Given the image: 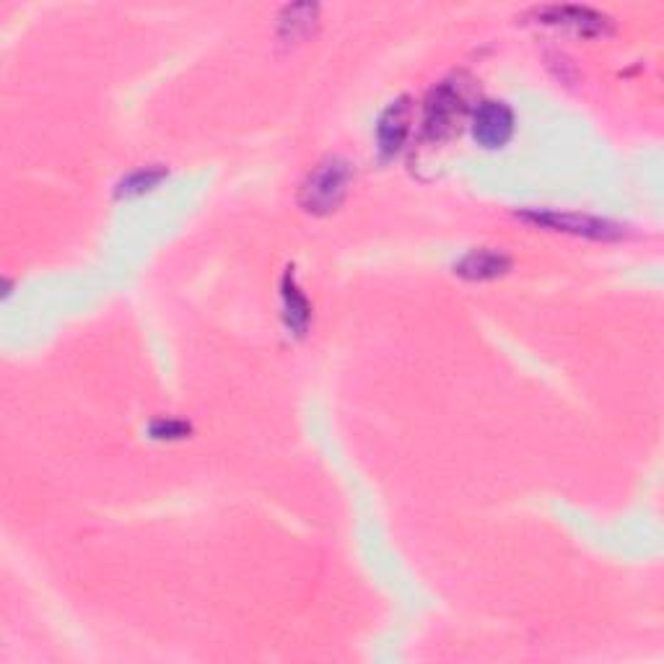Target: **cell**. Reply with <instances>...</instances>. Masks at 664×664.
Instances as JSON below:
<instances>
[{
    "label": "cell",
    "instance_id": "7a4b0ae2",
    "mask_svg": "<svg viewBox=\"0 0 664 664\" xmlns=\"http://www.w3.org/2000/svg\"><path fill=\"white\" fill-rule=\"evenodd\" d=\"M521 221L542 226L550 231H563V234L594 239V242H613L623 236V226L615 221L600 219V215L589 213H561V211H540V208H529V211L517 213Z\"/></svg>",
    "mask_w": 664,
    "mask_h": 664
},
{
    "label": "cell",
    "instance_id": "ba28073f",
    "mask_svg": "<svg viewBox=\"0 0 664 664\" xmlns=\"http://www.w3.org/2000/svg\"><path fill=\"white\" fill-rule=\"evenodd\" d=\"M281 298H283V319H286V327L294 335H307L309 323H312V304L309 298L304 296V291L298 288V283L291 273V267L283 273L281 281Z\"/></svg>",
    "mask_w": 664,
    "mask_h": 664
},
{
    "label": "cell",
    "instance_id": "8992f818",
    "mask_svg": "<svg viewBox=\"0 0 664 664\" xmlns=\"http://www.w3.org/2000/svg\"><path fill=\"white\" fill-rule=\"evenodd\" d=\"M410 119H413V107H410L408 96H400L394 99L390 107L382 112L377 125V140H379V151L384 156H394L405 146V140L410 136Z\"/></svg>",
    "mask_w": 664,
    "mask_h": 664
},
{
    "label": "cell",
    "instance_id": "52a82bcc",
    "mask_svg": "<svg viewBox=\"0 0 664 664\" xmlns=\"http://www.w3.org/2000/svg\"><path fill=\"white\" fill-rule=\"evenodd\" d=\"M535 17L540 19L542 24L571 27L584 36L602 34L610 24L608 17H602V13L594 9H587V6H546V9H537Z\"/></svg>",
    "mask_w": 664,
    "mask_h": 664
},
{
    "label": "cell",
    "instance_id": "6da1fadb",
    "mask_svg": "<svg viewBox=\"0 0 664 664\" xmlns=\"http://www.w3.org/2000/svg\"><path fill=\"white\" fill-rule=\"evenodd\" d=\"M350 179H354V169L340 156H327L309 171V177L302 185V200L304 211L315 215H327L338 211L350 190Z\"/></svg>",
    "mask_w": 664,
    "mask_h": 664
},
{
    "label": "cell",
    "instance_id": "3957f363",
    "mask_svg": "<svg viewBox=\"0 0 664 664\" xmlns=\"http://www.w3.org/2000/svg\"><path fill=\"white\" fill-rule=\"evenodd\" d=\"M465 115V99L460 88H454L450 81L439 84L426 99V115H423V128L431 138L452 136L460 128V119Z\"/></svg>",
    "mask_w": 664,
    "mask_h": 664
},
{
    "label": "cell",
    "instance_id": "30bf717a",
    "mask_svg": "<svg viewBox=\"0 0 664 664\" xmlns=\"http://www.w3.org/2000/svg\"><path fill=\"white\" fill-rule=\"evenodd\" d=\"M315 21H317V6H312V3L288 6V9L283 11V17H281V34L291 36V40H294L298 29H302V32H309Z\"/></svg>",
    "mask_w": 664,
    "mask_h": 664
},
{
    "label": "cell",
    "instance_id": "277c9868",
    "mask_svg": "<svg viewBox=\"0 0 664 664\" xmlns=\"http://www.w3.org/2000/svg\"><path fill=\"white\" fill-rule=\"evenodd\" d=\"M517 119L506 102L486 99L477 104L473 115V138L483 148H504L514 136Z\"/></svg>",
    "mask_w": 664,
    "mask_h": 664
},
{
    "label": "cell",
    "instance_id": "8fae6325",
    "mask_svg": "<svg viewBox=\"0 0 664 664\" xmlns=\"http://www.w3.org/2000/svg\"><path fill=\"white\" fill-rule=\"evenodd\" d=\"M190 423H185V421H179V418H159V421H154L151 423V436L154 439H185L190 434Z\"/></svg>",
    "mask_w": 664,
    "mask_h": 664
},
{
    "label": "cell",
    "instance_id": "9c48e42d",
    "mask_svg": "<svg viewBox=\"0 0 664 664\" xmlns=\"http://www.w3.org/2000/svg\"><path fill=\"white\" fill-rule=\"evenodd\" d=\"M169 171L164 167H140L136 171H130L128 177L119 179L115 196L117 198H138L146 196V192H151L159 188V185L167 179Z\"/></svg>",
    "mask_w": 664,
    "mask_h": 664
},
{
    "label": "cell",
    "instance_id": "5b68a950",
    "mask_svg": "<svg viewBox=\"0 0 664 664\" xmlns=\"http://www.w3.org/2000/svg\"><path fill=\"white\" fill-rule=\"evenodd\" d=\"M512 271V257L504 250L477 247L462 255L454 263V275L465 281H494Z\"/></svg>",
    "mask_w": 664,
    "mask_h": 664
}]
</instances>
